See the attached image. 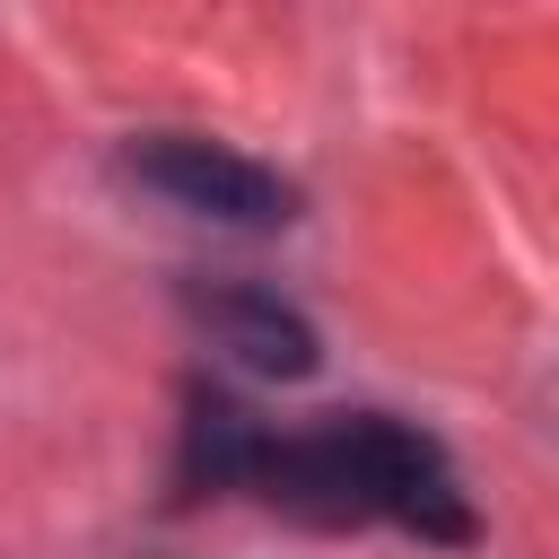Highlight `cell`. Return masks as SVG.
<instances>
[{"instance_id": "obj_1", "label": "cell", "mask_w": 559, "mask_h": 559, "mask_svg": "<svg viewBox=\"0 0 559 559\" xmlns=\"http://www.w3.org/2000/svg\"><path fill=\"white\" fill-rule=\"evenodd\" d=\"M245 498L314 524V533H367V524H393L411 542H437V550H472L480 542V515H472V489L454 472V454L393 419V411H332L314 428H245V454H236V480Z\"/></svg>"}, {"instance_id": "obj_2", "label": "cell", "mask_w": 559, "mask_h": 559, "mask_svg": "<svg viewBox=\"0 0 559 559\" xmlns=\"http://www.w3.org/2000/svg\"><path fill=\"white\" fill-rule=\"evenodd\" d=\"M122 175L157 201H175L183 218H210V227H245V236H271L297 218V183L210 131H140L122 140Z\"/></svg>"}, {"instance_id": "obj_3", "label": "cell", "mask_w": 559, "mask_h": 559, "mask_svg": "<svg viewBox=\"0 0 559 559\" xmlns=\"http://www.w3.org/2000/svg\"><path fill=\"white\" fill-rule=\"evenodd\" d=\"M192 323H201L236 367H253V376L297 384V376H314V367H323L314 323H306L288 297L253 288V280H210V288H192Z\"/></svg>"}]
</instances>
